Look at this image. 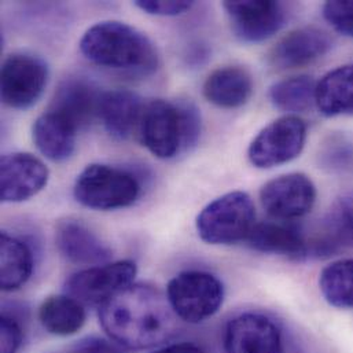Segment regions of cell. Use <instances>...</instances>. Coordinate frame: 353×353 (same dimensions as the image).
I'll use <instances>...</instances> for the list:
<instances>
[{"label":"cell","instance_id":"cell-15","mask_svg":"<svg viewBox=\"0 0 353 353\" xmlns=\"http://www.w3.org/2000/svg\"><path fill=\"white\" fill-rule=\"evenodd\" d=\"M102 94L92 81L69 77L58 85L48 110L62 116L80 131L99 116Z\"/></svg>","mask_w":353,"mask_h":353},{"label":"cell","instance_id":"cell-22","mask_svg":"<svg viewBox=\"0 0 353 353\" xmlns=\"http://www.w3.org/2000/svg\"><path fill=\"white\" fill-rule=\"evenodd\" d=\"M39 321L43 329L57 337H69L79 333L87 321L84 305L68 294L51 296L39 308Z\"/></svg>","mask_w":353,"mask_h":353},{"label":"cell","instance_id":"cell-11","mask_svg":"<svg viewBox=\"0 0 353 353\" xmlns=\"http://www.w3.org/2000/svg\"><path fill=\"white\" fill-rule=\"evenodd\" d=\"M234 34L245 43H260L276 34L286 21L281 3L267 0L224 1Z\"/></svg>","mask_w":353,"mask_h":353},{"label":"cell","instance_id":"cell-31","mask_svg":"<svg viewBox=\"0 0 353 353\" xmlns=\"http://www.w3.org/2000/svg\"><path fill=\"white\" fill-rule=\"evenodd\" d=\"M152 353H205L198 345L191 343H179L163 347Z\"/></svg>","mask_w":353,"mask_h":353},{"label":"cell","instance_id":"cell-23","mask_svg":"<svg viewBox=\"0 0 353 353\" xmlns=\"http://www.w3.org/2000/svg\"><path fill=\"white\" fill-rule=\"evenodd\" d=\"M0 285L3 292L21 289L32 276L33 254L21 239L1 232L0 235Z\"/></svg>","mask_w":353,"mask_h":353},{"label":"cell","instance_id":"cell-9","mask_svg":"<svg viewBox=\"0 0 353 353\" xmlns=\"http://www.w3.org/2000/svg\"><path fill=\"white\" fill-rule=\"evenodd\" d=\"M1 101L11 109L25 110L33 106L48 81L46 61L30 52H14L1 65Z\"/></svg>","mask_w":353,"mask_h":353},{"label":"cell","instance_id":"cell-24","mask_svg":"<svg viewBox=\"0 0 353 353\" xmlns=\"http://www.w3.org/2000/svg\"><path fill=\"white\" fill-rule=\"evenodd\" d=\"M316 81L311 76H293L276 81L270 88L271 103L288 113H303L315 105Z\"/></svg>","mask_w":353,"mask_h":353},{"label":"cell","instance_id":"cell-7","mask_svg":"<svg viewBox=\"0 0 353 353\" xmlns=\"http://www.w3.org/2000/svg\"><path fill=\"white\" fill-rule=\"evenodd\" d=\"M305 141V121L293 114L283 116L259 132L248 149V159L253 167L270 170L297 159Z\"/></svg>","mask_w":353,"mask_h":353},{"label":"cell","instance_id":"cell-1","mask_svg":"<svg viewBox=\"0 0 353 353\" xmlns=\"http://www.w3.org/2000/svg\"><path fill=\"white\" fill-rule=\"evenodd\" d=\"M176 318L168 297L146 283H132L99 307V322L109 339L134 351L168 341Z\"/></svg>","mask_w":353,"mask_h":353},{"label":"cell","instance_id":"cell-17","mask_svg":"<svg viewBox=\"0 0 353 353\" xmlns=\"http://www.w3.org/2000/svg\"><path fill=\"white\" fill-rule=\"evenodd\" d=\"M145 105L141 97L128 90H112L102 94L99 119L108 134L127 141L139 130Z\"/></svg>","mask_w":353,"mask_h":353},{"label":"cell","instance_id":"cell-6","mask_svg":"<svg viewBox=\"0 0 353 353\" xmlns=\"http://www.w3.org/2000/svg\"><path fill=\"white\" fill-rule=\"evenodd\" d=\"M167 297L179 319L198 325L219 312L224 301V286L210 272L184 271L170 281Z\"/></svg>","mask_w":353,"mask_h":353},{"label":"cell","instance_id":"cell-26","mask_svg":"<svg viewBox=\"0 0 353 353\" xmlns=\"http://www.w3.org/2000/svg\"><path fill=\"white\" fill-rule=\"evenodd\" d=\"M337 245L353 246V192L334 202L327 219V235L314 245V250L327 252Z\"/></svg>","mask_w":353,"mask_h":353},{"label":"cell","instance_id":"cell-2","mask_svg":"<svg viewBox=\"0 0 353 353\" xmlns=\"http://www.w3.org/2000/svg\"><path fill=\"white\" fill-rule=\"evenodd\" d=\"M81 54L92 63L143 77L159 68L154 43L137 28L120 21H102L92 25L80 40Z\"/></svg>","mask_w":353,"mask_h":353},{"label":"cell","instance_id":"cell-32","mask_svg":"<svg viewBox=\"0 0 353 353\" xmlns=\"http://www.w3.org/2000/svg\"><path fill=\"white\" fill-rule=\"evenodd\" d=\"M69 353H79V352H77V351H76V350H74V348H73V350H72V352H69Z\"/></svg>","mask_w":353,"mask_h":353},{"label":"cell","instance_id":"cell-19","mask_svg":"<svg viewBox=\"0 0 353 353\" xmlns=\"http://www.w3.org/2000/svg\"><path fill=\"white\" fill-rule=\"evenodd\" d=\"M205 99L221 109L243 106L253 94V79L242 66H223L213 70L203 83Z\"/></svg>","mask_w":353,"mask_h":353},{"label":"cell","instance_id":"cell-16","mask_svg":"<svg viewBox=\"0 0 353 353\" xmlns=\"http://www.w3.org/2000/svg\"><path fill=\"white\" fill-rule=\"evenodd\" d=\"M55 243L68 261L79 265L108 264L113 256L112 249L91 228L74 219L61 220L57 224Z\"/></svg>","mask_w":353,"mask_h":353},{"label":"cell","instance_id":"cell-18","mask_svg":"<svg viewBox=\"0 0 353 353\" xmlns=\"http://www.w3.org/2000/svg\"><path fill=\"white\" fill-rule=\"evenodd\" d=\"M246 241L252 249L263 253L279 254L296 260L310 256V242L303 231L290 221L259 223Z\"/></svg>","mask_w":353,"mask_h":353},{"label":"cell","instance_id":"cell-13","mask_svg":"<svg viewBox=\"0 0 353 353\" xmlns=\"http://www.w3.org/2000/svg\"><path fill=\"white\" fill-rule=\"evenodd\" d=\"M46 164L30 153H10L0 160V196L3 202L18 203L39 194L48 183Z\"/></svg>","mask_w":353,"mask_h":353},{"label":"cell","instance_id":"cell-4","mask_svg":"<svg viewBox=\"0 0 353 353\" xmlns=\"http://www.w3.org/2000/svg\"><path fill=\"white\" fill-rule=\"evenodd\" d=\"M256 225V208L245 191L227 192L208 203L196 217L199 238L209 245L246 241Z\"/></svg>","mask_w":353,"mask_h":353},{"label":"cell","instance_id":"cell-29","mask_svg":"<svg viewBox=\"0 0 353 353\" xmlns=\"http://www.w3.org/2000/svg\"><path fill=\"white\" fill-rule=\"evenodd\" d=\"M135 6L141 8L142 11L152 14V15H159V17H176L181 15L185 11H188L192 6L194 1H187V0H171V1H157V0H138L135 1Z\"/></svg>","mask_w":353,"mask_h":353},{"label":"cell","instance_id":"cell-5","mask_svg":"<svg viewBox=\"0 0 353 353\" xmlns=\"http://www.w3.org/2000/svg\"><path fill=\"white\" fill-rule=\"evenodd\" d=\"M73 195L85 208L114 210L134 205L141 195V184L127 171L103 164H91L76 179Z\"/></svg>","mask_w":353,"mask_h":353},{"label":"cell","instance_id":"cell-3","mask_svg":"<svg viewBox=\"0 0 353 353\" xmlns=\"http://www.w3.org/2000/svg\"><path fill=\"white\" fill-rule=\"evenodd\" d=\"M138 134L154 157L171 160L196 145L201 135L199 110L190 101L171 103L154 99L145 105Z\"/></svg>","mask_w":353,"mask_h":353},{"label":"cell","instance_id":"cell-20","mask_svg":"<svg viewBox=\"0 0 353 353\" xmlns=\"http://www.w3.org/2000/svg\"><path fill=\"white\" fill-rule=\"evenodd\" d=\"M79 130L62 116L47 110L32 127V138L37 150L50 161L63 163L76 150Z\"/></svg>","mask_w":353,"mask_h":353},{"label":"cell","instance_id":"cell-25","mask_svg":"<svg viewBox=\"0 0 353 353\" xmlns=\"http://www.w3.org/2000/svg\"><path fill=\"white\" fill-rule=\"evenodd\" d=\"M319 289L332 307L353 310V259L326 265L319 275Z\"/></svg>","mask_w":353,"mask_h":353},{"label":"cell","instance_id":"cell-27","mask_svg":"<svg viewBox=\"0 0 353 353\" xmlns=\"http://www.w3.org/2000/svg\"><path fill=\"white\" fill-rule=\"evenodd\" d=\"M323 17L339 33L353 37V0L325 3Z\"/></svg>","mask_w":353,"mask_h":353},{"label":"cell","instance_id":"cell-21","mask_svg":"<svg viewBox=\"0 0 353 353\" xmlns=\"http://www.w3.org/2000/svg\"><path fill=\"white\" fill-rule=\"evenodd\" d=\"M315 105L325 117L353 116V63L330 70L316 83Z\"/></svg>","mask_w":353,"mask_h":353},{"label":"cell","instance_id":"cell-30","mask_svg":"<svg viewBox=\"0 0 353 353\" xmlns=\"http://www.w3.org/2000/svg\"><path fill=\"white\" fill-rule=\"evenodd\" d=\"M79 353H127L125 348L113 340L101 337H87L73 347Z\"/></svg>","mask_w":353,"mask_h":353},{"label":"cell","instance_id":"cell-28","mask_svg":"<svg viewBox=\"0 0 353 353\" xmlns=\"http://www.w3.org/2000/svg\"><path fill=\"white\" fill-rule=\"evenodd\" d=\"M23 332L19 321L3 312L0 322V353H18L22 345Z\"/></svg>","mask_w":353,"mask_h":353},{"label":"cell","instance_id":"cell-8","mask_svg":"<svg viewBox=\"0 0 353 353\" xmlns=\"http://www.w3.org/2000/svg\"><path fill=\"white\" fill-rule=\"evenodd\" d=\"M137 274L138 267L132 260L88 267L66 279L65 294L83 305L102 307L117 293L131 286Z\"/></svg>","mask_w":353,"mask_h":353},{"label":"cell","instance_id":"cell-12","mask_svg":"<svg viewBox=\"0 0 353 353\" xmlns=\"http://www.w3.org/2000/svg\"><path fill=\"white\" fill-rule=\"evenodd\" d=\"M225 353H285L278 325L261 314H242L234 318L224 333Z\"/></svg>","mask_w":353,"mask_h":353},{"label":"cell","instance_id":"cell-10","mask_svg":"<svg viewBox=\"0 0 353 353\" xmlns=\"http://www.w3.org/2000/svg\"><path fill=\"white\" fill-rule=\"evenodd\" d=\"M260 202L274 219L290 221L312 210L316 202V187L304 174L281 175L261 187Z\"/></svg>","mask_w":353,"mask_h":353},{"label":"cell","instance_id":"cell-14","mask_svg":"<svg viewBox=\"0 0 353 353\" xmlns=\"http://www.w3.org/2000/svg\"><path fill=\"white\" fill-rule=\"evenodd\" d=\"M332 48L330 36L314 26L299 28L283 36L270 51L268 63L276 70L304 68Z\"/></svg>","mask_w":353,"mask_h":353}]
</instances>
